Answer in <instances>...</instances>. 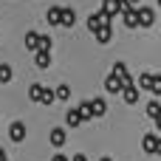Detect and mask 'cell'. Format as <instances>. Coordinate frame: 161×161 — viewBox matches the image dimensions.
Wrapping results in <instances>:
<instances>
[{"label":"cell","instance_id":"1","mask_svg":"<svg viewBox=\"0 0 161 161\" xmlns=\"http://www.w3.org/2000/svg\"><path fill=\"white\" fill-rule=\"evenodd\" d=\"M153 23H156V11H153V8H142V6H136V25L150 28Z\"/></svg>","mask_w":161,"mask_h":161},{"label":"cell","instance_id":"2","mask_svg":"<svg viewBox=\"0 0 161 161\" xmlns=\"http://www.w3.org/2000/svg\"><path fill=\"white\" fill-rule=\"evenodd\" d=\"M142 147H144V153H150V156H158L161 153V139L156 133H147L144 139H142Z\"/></svg>","mask_w":161,"mask_h":161},{"label":"cell","instance_id":"3","mask_svg":"<svg viewBox=\"0 0 161 161\" xmlns=\"http://www.w3.org/2000/svg\"><path fill=\"white\" fill-rule=\"evenodd\" d=\"M93 37H96V42H102V45H108L110 40H113V25H110V20H105L96 31H93Z\"/></svg>","mask_w":161,"mask_h":161},{"label":"cell","instance_id":"4","mask_svg":"<svg viewBox=\"0 0 161 161\" xmlns=\"http://www.w3.org/2000/svg\"><path fill=\"white\" fill-rule=\"evenodd\" d=\"M122 6H125V3H122V0H105V3H102V8H99V11H102V14H105V20H110V17H116V14H119V11H122Z\"/></svg>","mask_w":161,"mask_h":161},{"label":"cell","instance_id":"5","mask_svg":"<svg viewBox=\"0 0 161 161\" xmlns=\"http://www.w3.org/2000/svg\"><path fill=\"white\" fill-rule=\"evenodd\" d=\"M48 142H51V147H62L65 142H68V133H65V127H54L51 133H48Z\"/></svg>","mask_w":161,"mask_h":161},{"label":"cell","instance_id":"6","mask_svg":"<svg viewBox=\"0 0 161 161\" xmlns=\"http://www.w3.org/2000/svg\"><path fill=\"white\" fill-rule=\"evenodd\" d=\"M8 139H11L14 144H20V142L25 139V125H23V122H11V127H8Z\"/></svg>","mask_w":161,"mask_h":161},{"label":"cell","instance_id":"7","mask_svg":"<svg viewBox=\"0 0 161 161\" xmlns=\"http://www.w3.org/2000/svg\"><path fill=\"white\" fill-rule=\"evenodd\" d=\"M119 14H122V20H125L127 28H136V6H127V3H125Z\"/></svg>","mask_w":161,"mask_h":161},{"label":"cell","instance_id":"8","mask_svg":"<svg viewBox=\"0 0 161 161\" xmlns=\"http://www.w3.org/2000/svg\"><path fill=\"white\" fill-rule=\"evenodd\" d=\"M76 23V11L74 8H65V6H59V25H74Z\"/></svg>","mask_w":161,"mask_h":161},{"label":"cell","instance_id":"9","mask_svg":"<svg viewBox=\"0 0 161 161\" xmlns=\"http://www.w3.org/2000/svg\"><path fill=\"white\" fill-rule=\"evenodd\" d=\"M34 62H37V68H42V71H45V68L51 65V51L37 48V51H34Z\"/></svg>","mask_w":161,"mask_h":161},{"label":"cell","instance_id":"10","mask_svg":"<svg viewBox=\"0 0 161 161\" xmlns=\"http://www.w3.org/2000/svg\"><path fill=\"white\" fill-rule=\"evenodd\" d=\"M119 93H122V99H125L127 105H136V102H139V88H136V85H125Z\"/></svg>","mask_w":161,"mask_h":161},{"label":"cell","instance_id":"11","mask_svg":"<svg viewBox=\"0 0 161 161\" xmlns=\"http://www.w3.org/2000/svg\"><path fill=\"white\" fill-rule=\"evenodd\" d=\"M105 91H108V93H119V91H122V79H119L116 74H110V76L105 79Z\"/></svg>","mask_w":161,"mask_h":161},{"label":"cell","instance_id":"12","mask_svg":"<svg viewBox=\"0 0 161 161\" xmlns=\"http://www.w3.org/2000/svg\"><path fill=\"white\" fill-rule=\"evenodd\" d=\"M88 102H91V116H105V110H108L105 99H88Z\"/></svg>","mask_w":161,"mask_h":161},{"label":"cell","instance_id":"13","mask_svg":"<svg viewBox=\"0 0 161 161\" xmlns=\"http://www.w3.org/2000/svg\"><path fill=\"white\" fill-rule=\"evenodd\" d=\"M102 23H105V14H102V11H93V14L88 17V31H96Z\"/></svg>","mask_w":161,"mask_h":161},{"label":"cell","instance_id":"14","mask_svg":"<svg viewBox=\"0 0 161 161\" xmlns=\"http://www.w3.org/2000/svg\"><path fill=\"white\" fill-rule=\"evenodd\" d=\"M147 116H150L153 122H158V119H161V102H158V99H153V102L147 105Z\"/></svg>","mask_w":161,"mask_h":161},{"label":"cell","instance_id":"15","mask_svg":"<svg viewBox=\"0 0 161 161\" xmlns=\"http://www.w3.org/2000/svg\"><path fill=\"white\" fill-rule=\"evenodd\" d=\"M65 122H68V127H79V125H82V119H79V110H76V108H71V110L65 113Z\"/></svg>","mask_w":161,"mask_h":161},{"label":"cell","instance_id":"16","mask_svg":"<svg viewBox=\"0 0 161 161\" xmlns=\"http://www.w3.org/2000/svg\"><path fill=\"white\" fill-rule=\"evenodd\" d=\"M11 79H14V71H11V65H8V62H3V65H0V82H3V85H8Z\"/></svg>","mask_w":161,"mask_h":161},{"label":"cell","instance_id":"17","mask_svg":"<svg viewBox=\"0 0 161 161\" xmlns=\"http://www.w3.org/2000/svg\"><path fill=\"white\" fill-rule=\"evenodd\" d=\"M76 110H79V119H82V125H85V122H93V116H91V102H82Z\"/></svg>","mask_w":161,"mask_h":161},{"label":"cell","instance_id":"18","mask_svg":"<svg viewBox=\"0 0 161 161\" xmlns=\"http://www.w3.org/2000/svg\"><path fill=\"white\" fill-rule=\"evenodd\" d=\"M45 20H48V25H59V6L48 8V11H45Z\"/></svg>","mask_w":161,"mask_h":161},{"label":"cell","instance_id":"19","mask_svg":"<svg viewBox=\"0 0 161 161\" xmlns=\"http://www.w3.org/2000/svg\"><path fill=\"white\" fill-rule=\"evenodd\" d=\"M25 48L37 51V31H25Z\"/></svg>","mask_w":161,"mask_h":161},{"label":"cell","instance_id":"20","mask_svg":"<svg viewBox=\"0 0 161 161\" xmlns=\"http://www.w3.org/2000/svg\"><path fill=\"white\" fill-rule=\"evenodd\" d=\"M54 99H57V102H59V99H71V88H68V85H59V88L54 91Z\"/></svg>","mask_w":161,"mask_h":161},{"label":"cell","instance_id":"21","mask_svg":"<svg viewBox=\"0 0 161 161\" xmlns=\"http://www.w3.org/2000/svg\"><path fill=\"white\" fill-rule=\"evenodd\" d=\"M40 102H42V105H54V102H57V99H54V91H51V88H42Z\"/></svg>","mask_w":161,"mask_h":161},{"label":"cell","instance_id":"22","mask_svg":"<svg viewBox=\"0 0 161 161\" xmlns=\"http://www.w3.org/2000/svg\"><path fill=\"white\" fill-rule=\"evenodd\" d=\"M150 93L153 96H161V76L153 74V79H150Z\"/></svg>","mask_w":161,"mask_h":161},{"label":"cell","instance_id":"23","mask_svg":"<svg viewBox=\"0 0 161 161\" xmlns=\"http://www.w3.org/2000/svg\"><path fill=\"white\" fill-rule=\"evenodd\" d=\"M40 93H42V85H31L28 88V99L31 102H40Z\"/></svg>","mask_w":161,"mask_h":161},{"label":"cell","instance_id":"24","mask_svg":"<svg viewBox=\"0 0 161 161\" xmlns=\"http://www.w3.org/2000/svg\"><path fill=\"white\" fill-rule=\"evenodd\" d=\"M68 161H88V156H82V153H76L74 158H68Z\"/></svg>","mask_w":161,"mask_h":161},{"label":"cell","instance_id":"25","mask_svg":"<svg viewBox=\"0 0 161 161\" xmlns=\"http://www.w3.org/2000/svg\"><path fill=\"white\" fill-rule=\"evenodd\" d=\"M51 161H68V158H65L62 153H57V156H54V158H51Z\"/></svg>","mask_w":161,"mask_h":161},{"label":"cell","instance_id":"26","mask_svg":"<svg viewBox=\"0 0 161 161\" xmlns=\"http://www.w3.org/2000/svg\"><path fill=\"white\" fill-rule=\"evenodd\" d=\"M125 3H127V6H139L142 0H125Z\"/></svg>","mask_w":161,"mask_h":161},{"label":"cell","instance_id":"27","mask_svg":"<svg viewBox=\"0 0 161 161\" xmlns=\"http://www.w3.org/2000/svg\"><path fill=\"white\" fill-rule=\"evenodd\" d=\"M3 158H6V150H3V147H0V161H3Z\"/></svg>","mask_w":161,"mask_h":161},{"label":"cell","instance_id":"28","mask_svg":"<svg viewBox=\"0 0 161 161\" xmlns=\"http://www.w3.org/2000/svg\"><path fill=\"white\" fill-rule=\"evenodd\" d=\"M99 161H110V158H99Z\"/></svg>","mask_w":161,"mask_h":161},{"label":"cell","instance_id":"29","mask_svg":"<svg viewBox=\"0 0 161 161\" xmlns=\"http://www.w3.org/2000/svg\"><path fill=\"white\" fill-rule=\"evenodd\" d=\"M3 161H8V158H3Z\"/></svg>","mask_w":161,"mask_h":161},{"label":"cell","instance_id":"30","mask_svg":"<svg viewBox=\"0 0 161 161\" xmlns=\"http://www.w3.org/2000/svg\"><path fill=\"white\" fill-rule=\"evenodd\" d=\"M122 3H125V0H122Z\"/></svg>","mask_w":161,"mask_h":161}]
</instances>
